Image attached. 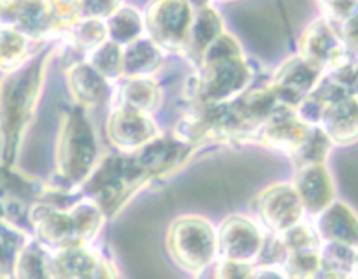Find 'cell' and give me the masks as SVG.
Returning <instances> with one entry per match:
<instances>
[{
	"instance_id": "cell-1",
	"label": "cell",
	"mask_w": 358,
	"mask_h": 279,
	"mask_svg": "<svg viewBox=\"0 0 358 279\" xmlns=\"http://www.w3.org/2000/svg\"><path fill=\"white\" fill-rule=\"evenodd\" d=\"M200 71L187 85L196 108H213L236 100L250 87L253 71L235 37L222 34L200 62Z\"/></svg>"
},
{
	"instance_id": "cell-2",
	"label": "cell",
	"mask_w": 358,
	"mask_h": 279,
	"mask_svg": "<svg viewBox=\"0 0 358 279\" xmlns=\"http://www.w3.org/2000/svg\"><path fill=\"white\" fill-rule=\"evenodd\" d=\"M52 56H54V50L39 54L30 63L22 65L13 76L6 80L0 103H2V128L6 131L8 150L11 154H15L17 148L21 146L26 129L34 119L43 91L46 67Z\"/></svg>"
},
{
	"instance_id": "cell-3",
	"label": "cell",
	"mask_w": 358,
	"mask_h": 279,
	"mask_svg": "<svg viewBox=\"0 0 358 279\" xmlns=\"http://www.w3.org/2000/svg\"><path fill=\"white\" fill-rule=\"evenodd\" d=\"M100 161L96 131L82 108L65 111L56 141V171L69 185L82 187Z\"/></svg>"
},
{
	"instance_id": "cell-4",
	"label": "cell",
	"mask_w": 358,
	"mask_h": 279,
	"mask_svg": "<svg viewBox=\"0 0 358 279\" xmlns=\"http://www.w3.org/2000/svg\"><path fill=\"white\" fill-rule=\"evenodd\" d=\"M166 246L187 272H201L216 259V231L209 220L196 215L178 217L166 233Z\"/></svg>"
},
{
	"instance_id": "cell-5",
	"label": "cell",
	"mask_w": 358,
	"mask_h": 279,
	"mask_svg": "<svg viewBox=\"0 0 358 279\" xmlns=\"http://www.w3.org/2000/svg\"><path fill=\"white\" fill-rule=\"evenodd\" d=\"M194 10L189 2H155L144 17L148 39L161 50L187 52Z\"/></svg>"
},
{
	"instance_id": "cell-6",
	"label": "cell",
	"mask_w": 358,
	"mask_h": 279,
	"mask_svg": "<svg viewBox=\"0 0 358 279\" xmlns=\"http://www.w3.org/2000/svg\"><path fill=\"white\" fill-rule=\"evenodd\" d=\"M297 56L323 74L333 73L351 63L340 30L325 17H320L305 28L299 39Z\"/></svg>"
},
{
	"instance_id": "cell-7",
	"label": "cell",
	"mask_w": 358,
	"mask_h": 279,
	"mask_svg": "<svg viewBox=\"0 0 358 279\" xmlns=\"http://www.w3.org/2000/svg\"><path fill=\"white\" fill-rule=\"evenodd\" d=\"M106 135L109 143L120 150V154H134L161 137V131L152 115L118 106L108 117Z\"/></svg>"
},
{
	"instance_id": "cell-8",
	"label": "cell",
	"mask_w": 358,
	"mask_h": 279,
	"mask_svg": "<svg viewBox=\"0 0 358 279\" xmlns=\"http://www.w3.org/2000/svg\"><path fill=\"white\" fill-rule=\"evenodd\" d=\"M264 235L255 222L241 215L227 217L216 231V254L225 261L253 263L261 252Z\"/></svg>"
},
{
	"instance_id": "cell-9",
	"label": "cell",
	"mask_w": 358,
	"mask_h": 279,
	"mask_svg": "<svg viewBox=\"0 0 358 279\" xmlns=\"http://www.w3.org/2000/svg\"><path fill=\"white\" fill-rule=\"evenodd\" d=\"M259 217L271 233H285L301 222L303 207L292 183H273L257 196Z\"/></svg>"
},
{
	"instance_id": "cell-10",
	"label": "cell",
	"mask_w": 358,
	"mask_h": 279,
	"mask_svg": "<svg viewBox=\"0 0 358 279\" xmlns=\"http://www.w3.org/2000/svg\"><path fill=\"white\" fill-rule=\"evenodd\" d=\"M192 150H194V145L183 143L176 137L174 139L157 137L155 141L143 146L141 150L129 155H131L135 169L141 174V178L148 183L152 178L174 172L181 163L189 159L192 155Z\"/></svg>"
},
{
	"instance_id": "cell-11",
	"label": "cell",
	"mask_w": 358,
	"mask_h": 279,
	"mask_svg": "<svg viewBox=\"0 0 358 279\" xmlns=\"http://www.w3.org/2000/svg\"><path fill=\"white\" fill-rule=\"evenodd\" d=\"M323 76L325 74L310 67L299 56H290L281 63V67L277 69L273 82L270 85L275 89L282 106L294 109L305 96L313 93L317 83L323 80Z\"/></svg>"
},
{
	"instance_id": "cell-12",
	"label": "cell",
	"mask_w": 358,
	"mask_h": 279,
	"mask_svg": "<svg viewBox=\"0 0 358 279\" xmlns=\"http://www.w3.org/2000/svg\"><path fill=\"white\" fill-rule=\"evenodd\" d=\"M310 126L297 119L292 108H281L257 129L262 145L281 154L294 155L310 134Z\"/></svg>"
},
{
	"instance_id": "cell-13",
	"label": "cell",
	"mask_w": 358,
	"mask_h": 279,
	"mask_svg": "<svg viewBox=\"0 0 358 279\" xmlns=\"http://www.w3.org/2000/svg\"><path fill=\"white\" fill-rule=\"evenodd\" d=\"M292 187L301 202L303 211L310 215H322L334 202V183L325 165L297 169Z\"/></svg>"
},
{
	"instance_id": "cell-14",
	"label": "cell",
	"mask_w": 358,
	"mask_h": 279,
	"mask_svg": "<svg viewBox=\"0 0 358 279\" xmlns=\"http://www.w3.org/2000/svg\"><path fill=\"white\" fill-rule=\"evenodd\" d=\"M67 85L76 108L94 109L100 108L111 99V83L102 78L87 62L72 63L67 69Z\"/></svg>"
},
{
	"instance_id": "cell-15",
	"label": "cell",
	"mask_w": 358,
	"mask_h": 279,
	"mask_svg": "<svg viewBox=\"0 0 358 279\" xmlns=\"http://www.w3.org/2000/svg\"><path fill=\"white\" fill-rule=\"evenodd\" d=\"M30 217L36 226L37 235L46 248L57 252V250L69 248V246H82L76 241L69 211L57 209L52 203H39L31 209Z\"/></svg>"
},
{
	"instance_id": "cell-16",
	"label": "cell",
	"mask_w": 358,
	"mask_h": 279,
	"mask_svg": "<svg viewBox=\"0 0 358 279\" xmlns=\"http://www.w3.org/2000/svg\"><path fill=\"white\" fill-rule=\"evenodd\" d=\"M194 17L190 26L189 45H187V56L200 65L201 57L207 48L224 34V21L222 15L210 4H192Z\"/></svg>"
},
{
	"instance_id": "cell-17",
	"label": "cell",
	"mask_w": 358,
	"mask_h": 279,
	"mask_svg": "<svg viewBox=\"0 0 358 279\" xmlns=\"http://www.w3.org/2000/svg\"><path fill=\"white\" fill-rule=\"evenodd\" d=\"M320 237L327 244H342L355 248L357 246V215L351 207L342 202H333L320 215Z\"/></svg>"
},
{
	"instance_id": "cell-18",
	"label": "cell",
	"mask_w": 358,
	"mask_h": 279,
	"mask_svg": "<svg viewBox=\"0 0 358 279\" xmlns=\"http://www.w3.org/2000/svg\"><path fill=\"white\" fill-rule=\"evenodd\" d=\"M317 128L327 135L333 145H353L357 141V100H342L329 108Z\"/></svg>"
},
{
	"instance_id": "cell-19",
	"label": "cell",
	"mask_w": 358,
	"mask_h": 279,
	"mask_svg": "<svg viewBox=\"0 0 358 279\" xmlns=\"http://www.w3.org/2000/svg\"><path fill=\"white\" fill-rule=\"evenodd\" d=\"M100 259L102 255L87 246H69L57 250L48 264L54 279H82L100 263Z\"/></svg>"
},
{
	"instance_id": "cell-20",
	"label": "cell",
	"mask_w": 358,
	"mask_h": 279,
	"mask_svg": "<svg viewBox=\"0 0 358 279\" xmlns=\"http://www.w3.org/2000/svg\"><path fill=\"white\" fill-rule=\"evenodd\" d=\"M118 106L152 115L163 103V89L152 78H128L118 91Z\"/></svg>"
},
{
	"instance_id": "cell-21",
	"label": "cell",
	"mask_w": 358,
	"mask_h": 279,
	"mask_svg": "<svg viewBox=\"0 0 358 279\" xmlns=\"http://www.w3.org/2000/svg\"><path fill=\"white\" fill-rule=\"evenodd\" d=\"M124 74L128 78H150L163 63V50L150 41L148 37H138L122 48Z\"/></svg>"
},
{
	"instance_id": "cell-22",
	"label": "cell",
	"mask_w": 358,
	"mask_h": 279,
	"mask_svg": "<svg viewBox=\"0 0 358 279\" xmlns=\"http://www.w3.org/2000/svg\"><path fill=\"white\" fill-rule=\"evenodd\" d=\"M69 215H71L72 226H74V235H76L78 244L82 246H87L92 238L96 237L98 231L102 229L103 218L106 215L102 213V209L96 206V203L85 198V200H80V202L72 203L67 209Z\"/></svg>"
},
{
	"instance_id": "cell-23",
	"label": "cell",
	"mask_w": 358,
	"mask_h": 279,
	"mask_svg": "<svg viewBox=\"0 0 358 279\" xmlns=\"http://www.w3.org/2000/svg\"><path fill=\"white\" fill-rule=\"evenodd\" d=\"M108 41L117 43L118 47H128L129 43L143 37L144 17L134 8H118L108 21Z\"/></svg>"
},
{
	"instance_id": "cell-24",
	"label": "cell",
	"mask_w": 358,
	"mask_h": 279,
	"mask_svg": "<svg viewBox=\"0 0 358 279\" xmlns=\"http://www.w3.org/2000/svg\"><path fill=\"white\" fill-rule=\"evenodd\" d=\"M69 41L82 52H94L100 45L108 41V28L106 21L96 19H80L71 30L65 34Z\"/></svg>"
},
{
	"instance_id": "cell-25",
	"label": "cell",
	"mask_w": 358,
	"mask_h": 279,
	"mask_svg": "<svg viewBox=\"0 0 358 279\" xmlns=\"http://www.w3.org/2000/svg\"><path fill=\"white\" fill-rule=\"evenodd\" d=\"M87 63L108 82L124 76L122 47H118L117 43L106 41L103 45H100L96 50L91 52V59Z\"/></svg>"
},
{
	"instance_id": "cell-26",
	"label": "cell",
	"mask_w": 358,
	"mask_h": 279,
	"mask_svg": "<svg viewBox=\"0 0 358 279\" xmlns=\"http://www.w3.org/2000/svg\"><path fill=\"white\" fill-rule=\"evenodd\" d=\"M28 57V37L15 28L0 30V69L13 71Z\"/></svg>"
},
{
	"instance_id": "cell-27",
	"label": "cell",
	"mask_w": 358,
	"mask_h": 279,
	"mask_svg": "<svg viewBox=\"0 0 358 279\" xmlns=\"http://www.w3.org/2000/svg\"><path fill=\"white\" fill-rule=\"evenodd\" d=\"M331 148H333V143L329 141L327 135L323 134L320 128H313L305 143L299 146V150L292 155V161L296 163L297 169L310 165H323Z\"/></svg>"
},
{
	"instance_id": "cell-28",
	"label": "cell",
	"mask_w": 358,
	"mask_h": 279,
	"mask_svg": "<svg viewBox=\"0 0 358 279\" xmlns=\"http://www.w3.org/2000/svg\"><path fill=\"white\" fill-rule=\"evenodd\" d=\"M13 264L17 279H54L50 264L39 248H21Z\"/></svg>"
},
{
	"instance_id": "cell-29",
	"label": "cell",
	"mask_w": 358,
	"mask_h": 279,
	"mask_svg": "<svg viewBox=\"0 0 358 279\" xmlns=\"http://www.w3.org/2000/svg\"><path fill=\"white\" fill-rule=\"evenodd\" d=\"M287 279H314L322 270V254L320 250H307L288 254L285 261Z\"/></svg>"
},
{
	"instance_id": "cell-30",
	"label": "cell",
	"mask_w": 358,
	"mask_h": 279,
	"mask_svg": "<svg viewBox=\"0 0 358 279\" xmlns=\"http://www.w3.org/2000/svg\"><path fill=\"white\" fill-rule=\"evenodd\" d=\"M322 254V266L325 270H333L340 274L351 276L357 266V252L355 248L342 246V244H327L320 250Z\"/></svg>"
},
{
	"instance_id": "cell-31",
	"label": "cell",
	"mask_w": 358,
	"mask_h": 279,
	"mask_svg": "<svg viewBox=\"0 0 358 279\" xmlns=\"http://www.w3.org/2000/svg\"><path fill=\"white\" fill-rule=\"evenodd\" d=\"M281 243L287 248L288 254H296V252H307V250H320V237L310 226L305 224H297L288 231L281 233Z\"/></svg>"
},
{
	"instance_id": "cell-32",
	"label": "cell",
	"mask_w": 358,
	"mask_h": 279,
	"mask_svg": "<svg viewBox=\"0 0 358 279\" xmlns=\"http://www.w3.org/2000/svg\"><path fill=\"white\" fill-rule=\"evenodd\" d=\"M257 266L253 263L241 261H225L222 259L216 266V279H253L257 276Z\"/></svg>"
},
{
	"instance_id": "cell-33",
	"label": "cell",
	"mask_w": 358,
	"mask_h": 279,
	"mask_svg": "<svg viewBox=\"0 0 358 279\" xmlns=\"http://www.w3.org/2000/svg\"><path fill=\"white\" fill-rule=\"evenodd\" d=\"M287 257H288V252L287 248L282 246L281 238L264 237L261 252H259L255 261H259L261 264H277V263H285Z\"/></svg>"
},
{
	"instance_id": "cell-34",
	"label": "cell",
	"mask_w": 358,
	"mask_h": 279,
	"mask_svg": "<svg viewBox=\"0 0 358 279\" xmlns=\"http://www.w3.org/2000/svg\"><path fill=\"white\" fill-rule=\"evenodd\" d=\"M82 279H117V272H115V269H113L108 261L100 259V263L89 274L83 276Z\"/></svg>"
},
{
	"instance_id": "cell-35",
	"label": "cell",
	"mask_w": 358,
	"mask_h": 279,
	"mask_svg": "<svg viewBox=\"0 0 358 279\" xmlns=\"http://www.w3.org/2000/svg\"><path fill=\"white\" fill-rule=\"evenodd\" d=\"M314 279H351V276L340 274V272H333V270H325L322 266V270L317 272V276Z\"/></svg>"
},
{
	"instance_id": "cell-36",
	"label": "cell",
	"mask_w": 358,
	"mask_h": 279,
	"mask_svg": "<svg viewBox=\"0 0 358 279\" xmlns=\"http://www.w3.org/2000/svg\"><path fill=\"white\" fill-rule=\"evenodd\" d=\"M253 279H287L279 272H273V270H264V272H257V276Z\"/></svg>"
}]
</instances>
